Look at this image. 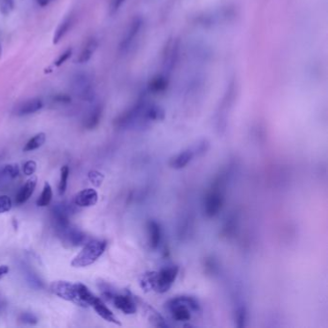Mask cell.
<instances>
[{
	"label": "cell",
	"instance_id": "4",
	"mask_svg": "<svg viewBox=\"0 0 328 328\" xmlns=\"http://www.w3.org/2000/svg\"><path fill=\"white\" fill-rule=\"evenodd\" d=\"M72 93L85 101H93L95 98V90L91 77L85 72L74 74L70 81Z\"/></svg>",
	"mask_w": 328,
	"mask_h": 328
},
{
	"label": "cell",
	"instance_id": "27",
	"mask_svg": "<svg viewBox=\"0 0 328 328\" xmlns=\"http://www.w3.org/2000/svg\"><path fill=\"white\" fill-rule=\"evenodd\" d=\"M19 321L22 323V324H25V325H30V326H35L38 324V318L32 313H29V312H25V313H22V314L19 316Z\"/></svg>",
	"mask_w": 328,
	"mask_h": 328
},
{
	"label": "cell",
	"instance_id": "13",
	"mask_svg": "<svg viewBox=\"0 0 328 328\" xmlns=\"http://www.w3.org/2000/svg\"><path fill=\"white\" fill-rule=\"evenodd\" d=\"M148 234H149V244L152 249L158 248L162 241V228L160 224L151 219L148 222Z\"/></svg>",
	"mask_w": 328,
	"mask_h": 328
},
{
	"label": "cell",
	"instance_id": "5",
	"mask_svg": "<svg viewBox=\"0 0 328 328\" xmlns=\"http://www.w3.org/2000/svg\"><path fill=\"white\" fill-rule=\"evenodd\" d=\"M224 204V194L219 185L215 183L211 190L206 193L203 199V212L206 217L214 218L218 216Z\"/></svg>",
	"mask_w": 328,
	"mask_h": 328
},
{
	"label": "cell",
	"instance_id": "32",
	"mask_svg": "<svg viewBox=\"0 0 328 328\" xmlns=\"http://www.w3.org/2000/svg\"><path fill=\"white\" fill-rule=\"evenodd\" d=\"M125 2V0H112V3H111V13L114 14L116 13L122 6H123V3Z\"/></svg>",
	"mask_w": 328,
	"mask_h": 328
},
{
	"label": "cell",
	"instance_id": "1",
	"mask_svg": "<svg viewBox=\"0 0 328 328\" xmlns=\"http://www.w3.org/2000/svg\"><path fill=\"white\" fill-rule=\"evenodd\" d=\"M178 274L179 268L177 266H168L161 269L159 272L144 274L140 280V284L146 291L164 294L174 284Z\"/></svg>",
	"mask_w": 328,
	"mask_h": 328
},
{
	"label": "cell",
	"instance_id": "21",
	"mask_svg": "<svg viewBox=\"0 0 328 328\" xmlns=\"http://www.w3.org/2000/svg\"><path fill=\"white\" fill-rule=\"evenodd\" d=\"M52 195H53V193H52L51 186L47 182H45L41 196L37 201V205L39 207H46V206L49 205V203L51 202V199H52Z\"/></svg>",
	"mask_w": 328,
	"mask_h": 328
},
{
	"label": "cell",
	"instance_id": "31",
	"mask_svg": "<svg viewBox=\"0 0 328 328\" xmlns=\"http://www.w3.org/2000/svg\"><path fill=\"white\" fill-rule=\"evenodd\" d=\"M53 101L61 104H69L71 102V96L66 94H59L53 97Z\"/></svg>",
	"mask_w": 328,
	"mask_h": 328
},
{
	"label": "cell",
	"instance_id": "29",
	"mask_svg": "<svg viewBox=\"0 0 328 328\" xmlns=\"http://www.w3.org/2000/svg\"><path fill=\"white\" fill-rule=\"evenodd\" d=\"M37 169V163L35 161H27L23 164V172L25 175H32Z\"/></svg>",
	"mask_w": 328,
	"mask_h": 328
},
{
	"label": "cell",
	"instance_id": "15",
	"mask_svg": "<svg viewBox=\"0 0 328 328\" xmlns=\"http://www.w3.org/2000/svg\"><path fill=\"white\" fill-rule=\"evenodd\" d=\"M36 186H37V177L32 176V177L29 178L27 182L20 188V190L16 193L15 203L16 204L25 203L28 199L31 197V195L33 194Z\"/></svg>",
	"mask_w": 328,
	"mask_h": 328
},
{
	"label": "cell",
	"instance_id": "18",
	"mask_svg": "<svg viewBox=\"0 0 328 328\" xmlns=\"http://www.w3.org/2000/svg\"><path fill=\"white\" fill-rule=\"evenodd\" d=\"M97 45H98V42L96 41V39L95 38L89 39L84 44L80 54L77 57L76 62L79 64H85V63L89 62L93 54L95 53V51L97 48Z\"/></svg>",
	"mask_w": 328,
	"mask_h": 328
},
{
	"label": "cell",
	"instance_id": "6",
	"mask_svg": "<svg viewBox=\"0 0 328 328\" xmlns=\"http://www.w3.org/2000/svg\"><path fill=\"white\" fill-rule=\"evenodd\" d=\"M51 292L65 301H71L79 306L86 307L78 290V283L73 284L68 281H55L50 286Z\"/></svg>",
	"mask_w": 328,
	"mask_h": 328
},
{
	"label": "cell",
	"instance_id": "10",
	"mask_svg": "<svg viewBox=\"0 0 328 328\" xmlns=\"http://www.w3.org/2000/svg\"><path fill=\"white\" fill-rule=\"evenodd\" d=\"M199 152L197 147L194 149H189L186 151H181L172 157L169 161V165L174 169H181L191 163L195 155H198Z\"/></svg>",
	"mask_w": 328,
	"mask_h": 328
},
{
	"label": "cell",
	"instance_id": "30",
	"mask_svg": "<svg viewBox=\"0 0 328 328\" xmlns=\"http://www.w3.org/2000/svg\"><path fill=\"white\" fill-rule=\"evenodd\" d=\"M71 54H72V49H71V48L67 49L63 54H61L59 56V58H58L57 61L55 62V65H56L57 67L62 66L64 63H66V62L69 60V57L71 56Z\"/></svg>",
	"mask_w": 328,
	"mask_h": 328
},
{
	"label": "cell",
	"instance_id": "19",
	"mask_svg": "<svg viewBox=\"0 0 328 328\" xmlns=\"http://www.w3.org/2000/svg\"><path fill=\"white\" fill-rule=\"evenodd\" d=\"M73 22H74V16L72 14L67 16L61 22V24L58 26L57 30L55 31L54 37H53V43H58L59 41H61L68 34L69 29L73 25Z\"/></svg>",
	"mask_w": 328,
	"mask_h": 328
},
{
	"label": "cell",
	"instance_id": "33",
	"mask_svg": "<svg viewBox=\"0 0 328 328\" xmlns=\"http://www.w3.org/2000/svg\"><path fill=\"white\" fill-rule=\"evenodd\" d=\"M9 273V268L7 266H0V278Z\"/></svg>",
	"mask_w": 328,
	"mask_h": 328
},
{
	"label": "cell",
	"instance_id": "11",
	"mask_svg": "<svg viewBox=\"0 0 328 328\" xmlns=\"http://www.w3.org/2000/svg\"><path fill=\"white\" fill-rule=\"evenodd\" d=\"M42 107H43V102L41 98H38V97L30 98V99L23 101L21 104H19L16 107L15 114L19 117L29 116V115L39 112Z\"/></svg>",
	"mask_w": 328,
	"mask_h": 328
},
{
	"label": "cell",
	"instance_id": "8",
	"mask_svg": "<svg viewBox=\"0 0 328 328\" xmlns=\"http://www.w3.org/2000/svg\"><path fill=\"white\" fill-rule=\"evenodd\" d=\"M58 237L62 240V243L69 247H76L83 245L87 239L86 234L76 227L69 224L66 227L56 230Z\"/></svg>",
	"mask_w": 328,
	"mask_h": 328
},
{
	"label": "cell",
	"instance_id": "28",
	"mask_svg": "<svg viewBox=\"0 0 328 328\" xmlns=\"http://www.w3.org/2000/svg\"><path fill=\"white\" fill-rule=\"evenodd\" d=\"M12 208V200L7 195L0 196V214L10 211Z\"/></svg>",
	"mask_w": 328,
	"mask_h": 328
},
{
	"label": "cell",
	"instance_id": "3",
	"mask_svg": "<svg viewBox=\"0 0 328 328\" xmlns=\"http://www.w3.org/2000/svg\"><path fill=\"white\" fill-rule=\"evenodd\" d=\"M107 243L101 240L89 242L82 250L73 258L71 266L74 268H84L94 264L105 251Z\"/></svg>",
	"mask_w": 328,
	"mask_h": 328
},
{
	"label": "cell",
	"instance_id": "35",
	"mask_svg": "<svg viewBox=\"0 0 328 328\" xmlns=\"http://www.w3.org/2000/svg\"><path fill=\"white\" fill-rule=\"evenodd\" d=\"M4 303H3V301H0V313L2 312V310H3V308H4Z\"/></svg>",
	"mask_w": 328,
	"mask_h": 328
},
{
	"label": "cell",
	"instance_id": "7",
	"mask_svg": "<svg viewBox=\"0 0 328 328\" xmlns=\"http://www.w3.org/2000/svg\"><path fill=\"white\" fill-rule=\"evenodd\" d=\"M102 296L106 301L112 302L117 309L125 315H133L137 312L136 301L129 295H122L109 289H104Z\"/></svg>",
	"mask_w": 328,
	"mask_h": 328
},
{
	"label": "cell",
	"instance_id": "14",
	"mask_svg": "<svg viewBox=\"0 0 328 328\" xmlns=\"http://www.w3.org/2000/svg\"><path fill=\"white\" fill-rule=\"evenodd\" d=\"M91 306L96 310L97 315L100 316L105 321L112 323V324H115V325H118V326H121V323L116 318V316L114 315V313L103 303V301H100L98 298H96V297L95 298V300L92 302Z\"/></svg>",
	"mask_w": 328,
	"mask_h": 328
},
{
	"label": "cell",
	"instance_id": "9",
	"mask_svg": "<svg viewBox=\"0 0 328 328\" xmlns=\"http://www.w3.org/2000/svg\"><path fill=\"white\" fill-rule=\"evenodd\" d=\"M142 26H143V20L139 17L135 18L130 23L126 33L123 36V40L121 41V44H120L121 51L125 52L130 48L133 41H135V39L137 38L138 34L140 33Z\"/></svg>",
	"mask_w": 328,
	"mask_h": 328
},
{
	"label": "cell",
	"instance_id": "17",
	"mask_svg": "<svg viewBox=\"0 0 328 328\" xmlns=\"http://www.w3.org/2000/svg\"><path fill=\"white\" fill-rule=\"evenodd\" d=\"M102 113H103L102 105L96 104V106L93 107V109L89 112V114L85 118L84 127L89 130L96 128L100 123V120L102 118Z\"/></svg>",
	"mask_w": 328,
	"mask_h": 328
},
{
	"label": "cell",
	"instance_id": "20",
	"mask_svg": "<svg viewBox=\"0 0 328 328\" xmlns=\"http://www.w3.org/2000/svg\"><path fill=\"white\" fill-rule=\"evenodd\" d=\"M46 136L44 133H39L35 135L34 137L31 138L23 148V151H33L35 150H38L41 148V146L44 144Z\"/></svg>",
	"mask_w": 328,
	"mask_h": 328
},
{
	"label": "cell",
	"instance_id": "25",
	"mask_svg": "<svg viewBox=\"0 0 328 328\" xmlns=\"http://www.w3.org/2000/svg\"><path fill=\"white\" fill-rule=\"evenodd\" d=\"M88 178L94 186L99 187L102 184L103 180H104V175L101 172L97 171V170H91L88 173Z\"/></svg>",
	"mask_w": 328,
	"mask_h": 328
},
{
	"label": "cell",
	"instance_id": "24",
	"mask_svg": "<svg viewBox=\"0 0 328 328\" xmlns=\"http://www.w3.org/2000/svg\"><path fill=\"white\" fill-rule=\"evenodd\" d=\"M2 172L4 175H6L7 177L12 178H16L18 176L19 174V167L18 165L15 164H6L3 169H2Z\"/></svg>",
	"mask_w": 328,
	"mask_h": 328
},
{
	"label": "cell",
	"instance_id": "26",
	"mask_svg": "<svg viewBox=\"0 0 328 328\" xmlns=\"http://www.w3.org/2000/svg\"><path fill=\"white\" fill-rule=\"evenodd\" d=\"M14 0H0V12L5 15L14 10Z\"/></svg>",
	"mask_w": 328,
	"mask_h": 328
},
{
	"label": "cell",
	"instance_id": "22",
	"mask_svg": "<svg viewBox=\"0 0 328 328\" xmlns=\"http://www.w3.org/2000/svg\"><path fill=\"white\" fill-rule=\"evenodd\" d=\"M69 174V166L68 165H64L61 168V176H60V182H59V187H58V191H59V194L60 195H64L65 192H66L67 186H68Z\"/></svg>",
	"mask_w": 328,
	"mask_h": 328
},
{
	"label": "cell",
	"instance_id": "23",
	"mask_svg": "<svg viewBox=\"0 0 328 328\" xmlns=\"http://www.w3.org/2000/svg\"><path fill=\"white\" fill-rule=\"evenodd\" d=\"M246 320H247V313L245 306H240L236 309L235 312V322L238 328L246 327Z\"/></svg>",
	"mask_w": 328,
	"mask_h": 328
},
{
	"label": "cell",
	"instance_id": "2",
	"mask_svg": "<svg viewBox=\"0 0 328 328\" xmlns=\"http://www.w3.org/2000/svg\"><path fill=\"white\" fill-rule=\"evenodd\" d=\"M165 309L171 319L177 323L190 322L193 313L199 310V304L191 297H176L165 303Z\"/></svg>",
	"mask_w": 328,
	"mask_h": 328
},
{
	"label": "cell",
	"instance_id": "34",
	"mask_svg": "<svg viewBox=\"0 0 328 328\" xmlns=\"http://www.w3.org/2000/svg\"><path fill=\"white\" fill-rule=\"evenodd\" d=\"M53 0H37L38 4L41 6V7H45L47 5H49Z\"/></svg>",
	"mask_w": 328,
	"mask_h": 328
},
{
	"label": "cell",
	"instance_id": "12",
	"mask_svg": "<svg viewBox=\"0 0 328 328\" xmlns=\"http://www.w3.org/2000/svg\"><path fill=\"white\" fill-rule=\"evenodd\" d=\"M98 200L97 191L94 189H85L79 191L73 199V203L77 207H91L96 204Z\"/></svg>",
	"mask_w": 328,
	"mask_h": 328
},
{
	"label": "cell",
	"instance_id": "16",
	"mask_svg": "<svg viewBox=\"0 0 328 328\" xmlns=\"http://www.w3.org/2000/svg\"><path fill=\"white\" fill-rule=\"evenodd\" d=\"M20 268H21L23 277H24L26 283L29 285V287L32 288L34 290H41L43 288V283H42L41 278L29 266L22 263L20 265Z\"/></svg>",
	"mask_w": 328,
	"mask_h": 328
}]
</instances>
